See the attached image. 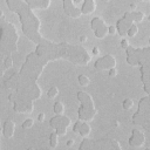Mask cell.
Returning a JSON list of instances; mask_svg holds the SVG:
<instances>
[{
    "label": "cell",
    "mask_w": 150,
    "mask_h": 150,
    "mask_svg": "<svg viewBox=\"0 0 150 150\" xmlns=\"http://www.w3.org/2000/svg\"><path fill=\"white\" fill-rule=\"evenodd\" d=\"M9 9L12 12H15L19 15L22 33L29 38L34 43H39L43 38L40 34V26L41 22L38 19V16L33 13V8L28 6L26 1L22 0H6Z\"/></svg>",
    "instance_id": "cell-1"
},
{
    "label": "cell",
    "mask_w": 150,
    "mask_h": 150,
    "mask_svg": "<svg viewBox=\"0 0 150 150\" xmlns=\"http://www.w3.org/2000/svg\"><path fill=\"white\" fill-rule=\"evenodd\" d=\"M0 28H1V35H0L1 55L4 57L12 56V53H15L18 50L19 35L16 33L15 26L12 22L6 21L2 11H0Z\"/></svg>",
    "instance_id": "cell-2"
},
{
    "label": "cell",
    "mask_w": 150,
    "mask_h": 150,
    "mask_svg": "<svg viewBox=\"0 0 150 150\" xmlns=\"http://www.w3.org/2000/svg\"><path fill=\"white\" fill-rule=\"evenodd\" d=\"M132 122L139 124L150 132V96L142 97L138 102V109L132 115Z\"/></svg>",
    "instance_id": "cell-3"
},
{
    "label": "cell",
    "mask_w": 150,
    "mask_h": 150,
    "mask_svg": "<svg viewBox=\"0 0 150 150\" xmlns=\"http://www.w3.org/2000/svg\"><path fill=\"white\" fill-rule=\"evenodd\" d=\"M91 149H116L120 150L121 145L118 141L111 139V138H101L93 141L91 139Z\"/></svg>",
    "instance_id": "cell-4"
},
{
    "label": "cell",
    "mask_w": 150,
    "mask_h": 150,
    "mask_svg": "<svg viewBox=\"0 0 150 150\" xmlns=\"http://www.w3.org/2000/svg\"><path fill=\"white\" fill-rule=\"evenodd\" d=\"M94 67L96 69H100V70L115 68L116 67V59L111 54H107V55L97 59L95 61V63H94Z\"/></svg>",
    "instance_id": "cell-5"
},
{
    "label": "cell",
    "mask_w": 150,
    "mask_h": 150,
    "mask_svg": "<svg viewBox=\"0 0 150 150\" xmlns=\"http://www.w3.org/2000/svg\"><path fill=\"white\" fill-rule=\"evenodd\" d=\"M129 145L132 148H139L144 144L145 142V135L143 131L138 130V129H132L131 130V135L128 139Z\"/></svg>",
    "instance_id": "cell-6"
},
{
    "label": "cell",
    "mask_w": 150,
    "mask_h": 150,
    "mask_svg": "<svg viewBox=\"0 0 150 150\" xmlns=\"http://www.w3.org/2000/svg\"><path fill=\"white\" fill-rule=\"evenodd\" d=\"M77 112H79V118L80 120L90 122L94 118L95 114H96V108H88V107H84V105L81 104Z\"/></svg>",
    "instance_id": "cell-7"
},
{
    "label": "cell",
    "mask_w": 150,
    "mask_h": 150,
    "mask_svg": "<svg viewBox=\"0 0 150 150\" xmlns=\"http://www.w3.org/2000/svg\"><path fill=\"white\" fill-rule=\"evenodd\" d=\"M134 23H136V22H130V21H127L125 19H123V18H121V19H118L117 20V22H116V28H117V33L122 36V38H125V36H128L127 35V32H128V29L134 25Z\"/></svg>",
    "instance_id": "cell-8"
},
{
    "label": "cell",
    "mask_w": 150,
    "mask_h": 150,
    "mask_svg": "<svg viewBox=\"0 0 150 150\" xmlns=\"http://www.w3.org/2000/svg\"><path fill=\"white\" fill-rule=\"evenodd\" d=\"M15 131V123L12 118H7L2 125V132L6 138H12Z\"/></svg>",
    "instance_id": "cell-9"
},
{
    "label": "cell",
    "mask_w": 150,
    "mask_h": 150,
    "mask_svg": "<svg viewBox=\"0 0 150 150\" xmlns=\"http://www.w3.org/2000/svg\"><path fill=\"white\" fill-rule=\"evenodd\" d=\"M77 100L82 103V104H87V105H90V107H95L94 104V100L91 98V96L84 91H77V95H76Z\"/></svg>",
    "instance_id": "cell-10"
},
{
    "label": "cell",
    "mask_w": 150,
    "mask_h": 150,
    "mask_svg": "<svg viewBox=\"0 0 150 150\" xmlns=\"http://www.w3.org/2000/svg\"><path fill=\"white\" fill-rule=\"evenodd\" d=\"M95 8H96L95 0H84V2L82 4L81 11L83 14H90L95 11Z\"/></svg>",
    "instance_id": "cell-11"
},
{
    "label": "cell",
    "mask_w": 150,
    "mask_h": 150,
    "mask_svg": "<svg viewBox=\"0 0 150 150\" xmlns=\"http://www.w3.org/2000/svg\"><path fill=\"white\" fill-rule=\"evenodd\" d=\"M63 2V11L66 13V15L70 16V13L71 11L75 8V4H74V0H62Z\"/></svg>",
    "instance_id": "cell-12"
},
{
    "label": "cell",
    "mask_w": 150,
    "mask_h": 150,
    "mask_svg": "<svg viewBox=\"0 0 150 150\" xmlns=\"http://www.w3.org/2000/svg\"><path fill=\"white\" fill-rule=\"evenodd\" d=\"M90 131H91V128H90L89 123H88L87 121L82 122V125H81V129H80L79 134H80L81 136H83V137H88V136L90 135Z\"/></svg>",
    "instance_id": "cell-13"
},
{
    "label": "cell",
    "mask_w": 150,
    "mask_h": 150,
    "mask_svg": "<svg viewBox=\"0 0 150 150\" xmlns=\"http://www.w3.org/2000/svg\"><path fill=\"white\" fill-rule=\"evenodd\" d=\"M104 25H105V21H104L103 19L98 18V16L93 18L91 21H90V27H91L93 30H95L96 28H98V27H101V26H104Z\"/></svg>",
    "instance_id": "cell-14"
},
{
    "label": "cell",
    "mask_w": 150,
    "mask_h": 150,
    "mask_svg": "<svg viewBox=\"0 0 150 150\" xmlns=\"http://www.w3.org/2000/svg\"><path fill=\"white\" fill-rule=\"evenodd\" d=\"M94 34H95L96 38L103 39V38H105L107 34H109V33H108V27H107L105 25H104V26H101V27H98V28H96V29L94 30Z\"/></svg>",
    "instance_id": "cell-15"
},
{
    "label": "cell",
    "mask_w": 150,
    "mask_h": 150,
    "mask_svg": "<svg viewBox=\"0 0 150 150\" xmlns=\"http://www.w3.org/2000/svg\"><path fill=\"white\" fill-rule=\"evenodd\" d=\"M62 115H63V114H62ZM62 115H57V114H55V116H53V117L49 120V125H50L53 129H56V128L61 124Z\"/></svg>",
    "instance_id": "cell-16"
},
{
    "label": "cell",
    "mask_w": 150,
    "mask_h": 150,
    "mask_svg": "<svg viewBox=\"0 0 150 150\" xmlns=\"http://www.w3.org/2000/svg\"><path fill=\"white\" fill-rule=\"evenodd\" d=\"M59 136L60 135L56 131H54V132H52L49 135V145H50V148H56L57 146V144H59Z\"/></svg>",
    "instance_id": "cell-17"
},
{
    "label": "cell",
    "mask_w": 150,
    "mask_h": 150,
    "mask_svg": "<svg viewBox=\"0 0 150 150\" xmlns=\"http://www.w3.org/2000/svg\"><path fill=\"white\" fill-rule=\"evenodd\" d=\"M53 110H54L55 114L62 115L63 111H64V105H63V103H62V102H55V103H54V107H53Z\"/></svg>",
    "instance_id": "cell-18"
},
{
    "label": "cell",
    "mask_w": 150,
    "mask_h": 150,
    "mask_svg": "<svg viewBox=\"0 0 150 150\" xmlns=\"http://www.w3.org/2000/svg\"><path fill=\"white\" fill-rule=\"evenodd\" d=\"M132 13V16H134V20L135 22H141L143 19H144V13L143 12H139V11H131Z\"/></svg>",
    "instance_id": "cell-19"
},
{
    "label": "cell",
    "mask_w": 150,
    "mask_h": 150,
    "mask_svg": "<svg viewBox=\"0 0 150 150\" xmlns=\"http://www.w3.org/2000/svg\"><path fill=\"white\" fill-rule=\"evenodd\" d=\"M13 64H14L13 56H6V57H4V68H5V69L12 68Z\"/></svg>",
    "instance_id": "cell-20"
},
{
    "label": "cell",
    "mask_w": 150,
    "mask_h": 150,
    "mask_svg": "<svg viewBox=\"0 0 150 150\" xmlns=\"http://www.w3.org/2000/svg\"><path fill=\"white\" fill-rule=\"evenodd\" d=\"M79 83H80V86H82V87H87V86H89V83H90V80H89V77L88 76H86V75H83V74H81V75H79Z\"/></svg>",
    "instance_id": "cell-21"
},
{
    "label": "cell",
    "mask_w": 150,
    "mask_h": 150,
    "mask_svg": "<svg viewBox=\"0 0 150 150\" xmlns=\"http://www.w3.org/2000/svg\"><path fill=\"white\" fill-rule=\"evenodd\" d=\"M79 149H80V150H83V149H84V150H86V149H91V139H88V138L84 137V139L81 142Z\"/></svg>",
    "instance_id": "cell-22"
},
{
    "label": "cell",
    "mask_w": 150,
    "mask_h": 150,
    "mask_svg": "<svg viewBox=\"0 0 150 150\" xmlns=\"http://www.w3.org/2000/svg\"><path fill=\"white\" fill-rule=\"evenodd\" d=\"M137 33H138V27H137V25H136V23H134V25L128 29L127 35H128L129 38H132V36H135Z\"/></svg>",
    "instance_id": "cell-23"
},
{
    "label": "cell",
    "mask_w": 150,
    "mask_h": 150,
    "mask_svg": "<svg viewBox=\"0 0 150 150\" xmlns=\"http://www.w3.org/2000/svg\"><path fill=\"white\" fill-rule=\"evenodd\" d=\"M59 95V88L57 87H50L47 91V96L53 98V97H56Z\"/></svg>",
    "instance_id": "cell-24"
},
{
    "label": "cell",
    "mask_w": 150,
    "mask_h": 150,
    "mask_svg": "<svg viewBox=\"0 0 150 150\" xmlns=\"http://www.w3.org/2000/svg\"><path fill=\"white\" fill-rule=\"evenodd\" d=\"M132 105H134V101H132L131 98H125V100L122 102V107H123L125 110L131 109V108H132Z\"/></svg>",
    "instance_id": "cell-25"
},
{
    "label": "cell",
    "mask_w": 150,
    "mask_h": 150,
    "mask_svg": "<svg viewBox=\"0 0 150 150\" xmlns=\"http://www.w3.org/2000/svg\"><path fill=\"white\" fill-rule=\"evenodd\" d=\"M82 14H83V13H82L81 8H76V7H75V8L71 11V13H70V16H71V18H75V19H77V18H80Z\"/></svg>",
    "instance_id": "cell-26"
},
{
    "label": "cell",
    "mask_w": 150,
    "mask_h": 150,
    "mask_svg": "<svg viewBox=\"0 0 150 150\" xmlns=\"http://www.w3.org/2000/svg\"><path fill=\"white\" fill-rule=\"evenodd\" d=\"M33 124H34V121H33L32 118H27V120L23 121V123H22V128H23V129H29V128L33 127Z\"/></svg>",
    "instance_id": "cell-27"
},
{
    "label": "cell",
    "mask_w": 150,
    "mask_h": 150,
    "mask_svg": "<svg viewBox=\"0 0 150 150\" xmlns=\"http://www.w3.org/2000/svg\"><path fill=\"white\" fill-rule=\"evenodd\" d=\"M55 131H56L60 136H63V135H66V134H67V127H64V125L60 124V125L55 129Z\"/></svg>",
    "instance_id": "cell-28"
},
{
    "label": "cell",
    "mask_w": 150,
    "mask_h": 150,
    "mask_svg": "<svg viewBox=\"0 0 150 150\" xmlns=\"http://www.w3.org/2000/svg\"><path fill=\"white\" fill-rule=\"evenodd\" d=\"M70 123H71V121H70V118H69L68 116H66V115H62V118H61V124L68 128V127L70 125Z\"/></svg>",
    "instance_id": "cell-29"
},
{
    "label": "cell",
    "mask_w": 150,
    "mask_h": 150,
    "mask_svg": "<svg viewBox=\"0 0 150 150\" xmlns=\"http://www.w3.org/2000/svg\"><path fill=\"white\" fill-rule=\"evenodd\" d=\"M81 125H82V120L79 118V120L75 122V124L73 125V131H74V132H79L80 129H81Z\"/></svg>",
    "instance_id": "cell-30"
},
{
    "label": "cell",
    "mask_w": 150,
    "mask_h": 150,
    "mask_svg": "<svg viewBox=\"0 0 150 150\" xmlns=\"http://www.w3.org/2000/svg\"><path fill=\"white\" fill-rule=\"evenodd\" d=\"M121 47H122L123 49H127L128 47H130L129 41H128L127 39H122V41H121Z\"/></svg>",
    "instance_id": "cell-31"
},
{
    "label": "cell",
    "mask_w": 150,
    "mask_h": 150,
    "mask_svg": "<svg viewBox=\"0 0 150 150\" xmlns=\"http://www.w3.org/2000/svg\"><path fill=\"white\" fill-rule=\"evenodd\" d=\"M116 32H117V28H116V26H109V27H108V33H109L110 35H114V34H116Z\"/></svg>",
    "instance_id": "cell-32"
},
{
    "label": "cell",
    "mask_w": 150,
    "mask_h": 150,
    "mask_svg": "<svg viewBox=\"0 0 150 150\" xmlns=\"http://www.w3.org/2000/svg\"><path fill=\"white\" fill-rule=\"evenodd\" d=\"M117 75V70H116V67L115 68H110L109 69V76H111V77H115Z\"/></svg>",
    "instance_id": "cell-33"
},
{
    "label": "cell",
    "mask_w": 150,
    "mask_h": 150,
    "mask_svg": "<svg viewBox=\"0 0 150 150\" xmlns=\"http://www.w3.org/2000/svg\"><path fill=\"white\" fill-rule=\"evenodd\" d=\"M49 5H50V0H43V1H42V9L48 8Z\"/></svg>",
    "instance_id": "cell-34"
},
{
    "label": "cell",
    "mask_w": 150,
    "mask_h": 150,
    "mask_svg": "<svg viewBox=\"0 0 150 150\" xmlns=\"http://www.w3.org/2000/svg\"><path fill=\"white\" fill-rule=\"evenodd\" d=\"M38 121H39V122H43V121H45V114H39Z\"/></svg>",
    "instance_id": "cell-35"
},
{
    "label": "cell",
    "mask_w": 150,
    "mask_h": 150,
    "mask_svg": "<svg viewBox=\"0 0 150 150\" xmlns=\"http://www.w3.org/2000/svg\"><path fill=\"white\" fill-rule=\"evenodd\" d=\"M93 54H94V55H98V54H100V49H98L97 47H94V48H93Z\"/></svg>",
    "instance_id": "cell-36"
},
{
    "label": "cell",
    "mask_w": 150,
    "mask_h": 150,
    "mask_svg": "<svg viewBox=\"0 0 150 150\" xmlns=\"http://www.w3.org/2000/svg\"><path fill=\"white\" fill-rule=\"evenodd\" d=\"M80 41H81V42H86V41H87V36H86V35H81V36H80Z\"/></svg>",
    "instance_id": "cell-37"
},
{
    "label": "cell",
    "mask_w": 150,
    "mask_h": 150,
    "mask_svg": "<svg viewBox=\"0 0 150 150\" xmlns=\"http://www.w3.org/2000/svg\"><path fill=\"white\" fill-rule=\"evenodd\" d=\"M74 142H75V141L70 138V139H68V142H67V145H68V146H71V145L74 144Z\"/></svg>",
    "instance_id": "cell-38"
},
{
    "label": "cell",
    "mask_w": 150,
    "mask_h": 150,
    "mask_svg": "<svg viewBox=\"0 0 150 150\" xmlns=\"http://www.w3.org/2000/svg\"><path fill=\"white\" fill-rule=\"evenodd\" d=\"M130 8H131V11H135L136 9V4H130Z\"/></svg>",
    "instance_id": "cell-39"
},
{
    "label": "cell",
    "mask_w": 150,
    "mask_h": 150,
    "mask_svg": "<svg viewBox=\"0 0 150 150\" xmlns=\"http://www.w3.org/2000/svg\"><path fill=\"white\" fill-rule=\"evenodd\" d=\"M148 19H149V20H150V15H149V16H148Z\"/></svg>",
    "instance_id": "cell-40"
},
{
    "label": "cell",
    "mask_w": 150,
    "mask_h": 150,
    "mask_svg": "<svg viewBox=\"0 0 150 150\" xmlns=\"http://www.w3.org/2000/svg\"><path fill=\"white\" fill-rule=\"evenodd\" d=\"M103 1H109V0H103Z\"/></svg>",
    "instance_id": "cell-41"
}]
</instances>
